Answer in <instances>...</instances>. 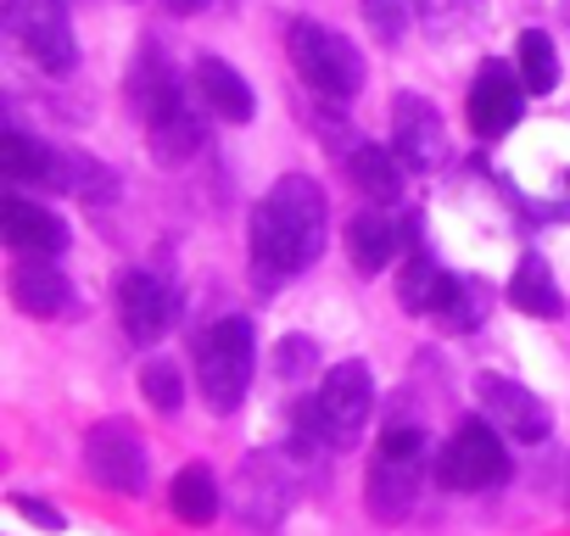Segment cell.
Returning <instances> with one entry per match:
<instances>
[{"mask_svg": "<svg viewBox=\"0 0 570 536\" xmlns=\"http://www.w3.org/2000/svg\"><path fill=\"white\" fill-rule=\"evenodd\" d=\"M292 497H297V475H292V464H285V453H268V447H263V453H252V458L240 464L235 508H240V519H246L252 530H279Z\"/></svg>", "mask_w": 570, "mask_h": 536, "instance_id": "8", "label": "cell"}, {"mask_svg": "<svg viewBox=\"0 0 570 536\" xmlns=\"http://www.w3.org/2000/svg\"><path fill=\"white\" fill-rule=\"evenodd\" d=\"M364 23L381 46H403V34L414 23V0H364Z\"/></svg>", "mask_w": 570, "mask_h": 536, "instance_id": "30", "label": "cell"}, {"mask_svg": "<svg viewBox=\"0 0 570 536\" xmlns=\"http://www.w3.org/2000/svg\"><path fill=\"white\" fill-rule=\"evenodd\" d=\"M475 403H481V419H492L509 441H542L553 430L548 403L509 375H475Z\"/></svg>", "mask_w": 570, "mask_h": 536, "instance_id": "11", "label": "cell"}, {"mask_svg": "<svg viewBox=\"0 0 570 536\" xmlns=\"http://www.w3.org/2000/svg\"><path fill=\"white\" fill-rule=\"evenodd\" d=\"M12 508H18L29 525H40V530H62V525H68V519H62V508H51V503H40V497H23V492L12 497Z\"/></svg>", "mask_w": 570, "mask_h": 536, "instance_id": "32", "label": "cell"}, {"mask_svg": "<svg viewBox=\"0 0 570 536\" xmlns=\"http://www.w3.org/2000/svg\"><path fill=\"white\" fill-rule=\"evenodd\" d=\"M62 190H73L79 201H112L118 196V179L107 162L85 157V151H62Z\"/></svg>", "mask_w": 570, "mask_h": 536, "instance_id": "27", "label": "cell"}, {"mask_svg": "<svg viewBox=\"0 0 570 536\" xmlns=\"http://www.w3.org/2000/svg\"><path fill=\"white\" fill-rule=\"evenodd\" d=\"M414 12H420L425 34L448 40V34H464L481 18V0H414Z\"/></svg>", "mask_w": 570, "mask_h": 536, "instance_id": "28", "label": "cell"}, {"mask_svg": "<svg viewBox=\"0 0 570 536\" xmlns=\"http://www.w3.org/2000/svg\"><path fill=\"white\" fill-rule=\"evenodd\" d=\"M179 101H190L185 85H179V73L168 68V57L157 51V40H146L140 57H135V68H129V107L140 112V123H157Z\"/></svg>", "mask_w": 570, "mask_h": 536, "instance_id": "16", "label": "cell"}, {"mask_svg": "<svg viewBox=\"0 0 570 536\" xmlns=\"http://www.w3.org/2000/svg\"><path fill=\"white\" fill-rule=\"evenodd\" d=\"M218 503H224V492H218V480H213L207 464H185L174 475V486H168V508L185 525H213L218 519Z\"/></svg>", "mask_w": 570, "mask_h": 536, "instance_id": "23", "label": "cell"}, {"mask_svg": "<svg viewBox=\"0 0 570 536\" xmlns=\"http://www.w3.org/2000/svg\"><path fill=\"white\" fill-rule=\"evenodd\" d=\"M0 29L7 40L46 73H73L79 46H73V23L62 0H7L0 7Z\"/></svg>", "mask_w": 570, "mask_h": 536, "instance_id": "6", "label": "cell"}, {"mask_svg": "<svg viewBox=\"0 0 570 536\" xmlns=\"http://www.w3.org/2000/svg\"><path fill=\"white\" fill-rule=\"evenodd\" d=\"M196 90H202L207 112H218L224 123H252V112H257L252 85H246L240 68H229L224 57H202V62H196Z\"/></svg>", "mask_w": 570, "mask_h": 536, "instance_id": "17", "label": "cell"}, {"mask_svg": "<svg viewBox=\"0 0 570 536\" xmlns=\"http://www.w3.org/2000/svg\"><path fill=\"white\" fill-rule=\"evenodd\" d=\"M85 469H90L107 492L140 497L146 480H151L146 436H140L129 419H101V425H90V436H85Z\"/></svg>", "mask_w": 570, "mask_h": 536, "instance_id": "7", "label": "cell"}, {"mask_svg": "<svg viewBox=\"0 0 570 536\" xmlns=\"http://www.w3.org/2000/svg\"><path fill=\"white\" fill-rule=\"evenodd\" d=\"M509 475H514V458L492 419H464L448 436V447L436 453V480H442V492H459V497L498 492Z\"/></svg>", "mask_w": 570, "mask_h": 536, "instance_id": "5", "label": "cell"}, {"mask_svg": "<svg viewBox=\"0 0 570 536\" xmlns=\"http://www.w3.org/2000/svg\"><path fill=\"white\" fill-rule=\"evenodd\" d=\"M0 235H7V246L23 251V257H57L68 246V224L51 207H40V201H29L18 190L0 201Z\"/></svg>", "mask_w": 570, "mask_h": 536, "instance_id": "14", "label": "cell"}, {"mask_svg": "<svg viewBox=\"0 0 570 536\" xmlns=\"http://www.w3.org/2000/svg\"><path fill=\"white\" fill-rule=\"evenodd\" d=\"M347 173H353V185H358V190H364L375 207H392V201H403V173H397L392 151H381V146L358 140V146L347 151Z\"/></svg>", "mask_w": 570, "mask_h": 536, "instance_id": "22", "label": "cell"}, {"mask_svg": "<svg viewBox=\"0 0 570 536\" xmlns=\"http://www.w3.org/2000/svg\"><path fill=\"white\" fill-rule=\"evenodd\" d=\"M397 246H403V235H397V224H392L381 207L353 212V224H347V257H353V268H358L364 280L381 275V268H392Z\"/></svg>", "mask_w": 570, "mask_h": 536, "instance_id": "18", "label": "cell"}, {"mask_svg": "<svg viewBox=\"0 0 570 536\" xmlns=\"http://www.w3.org/2000/svg\"><path fill=\"white\" fill-rule=\"evenodd\" d=\"M525 79L509 68V62H481V73H475V85H470V101H464V112H470V129L481 135V140H498V135H509L514 123H520V112H525Z\"/></svg>", "mask_w": 570, "mask_h": 536, "instance_id": "12", "label": "cell"}, {"mask_svg": "<svg viewBox=\"0 0 570 536\" xmlns=\"http://www.w3.org/2000/svg\"><path fill=\"white\" fill-rule=\"evenodd\" d=\"M559 18H564V23H570V0H559Z\"/></svg>", "mask_w": 570, "mask_h": 536, "instance_id": "34", "label": "cell"}, {"mask_svg": "<svg viewBox=\"0 0 570 536\" xmlns=\"http://www.w3.org/2000/svg\"><path fill=\"white\" fill-rule=\"evenodd\" d=\"M331 235V201L320 190V179L308 173H285L257 207H252V268L257 286H285L292 275L325 251Z\"/></svg>", "mask_w": 570, "mask_h": 536, "instance_id": "1", "label": "cell"}, {"mask_svg": "<svg viewBox=\"0 0 570 536\" xmlns=\"http://www.w3.org/2000/svg\"><path fill=\"white\" fill-rule=\"evenodd\" d=\"M252 364H257L252 319L229 314V319L207 325V336L196 341V380H202V397H207L213 414H235V408L246 403Z\"/></svg>", "mask_w": 570, "mask_h": 536, "instance_id": "4", "label": "cell"}, {"mask_svg": "<svg viewBox=\"0 0 570 536\" xmlns=\"http://www.w3.org/2000/svg\"><path fill=\"white\" fill-rule=\"evenodd\" d=\"M140 391H146V403H151L157 414H179V408H185V380H179V364L151 358V364L140 369Z\"/></svg>", "mask_w": 570, "mask_h": 536, "instance_id": "29", "label": "cell"}, {"mask_svg": "<svg viewBox=\"0 0 570 536\" xmlns=\"http://www.w3.org/2000/svg\"><path fill=\"white\" fill-rule=\"evenodd\" d=\"M118 319H124V336L135 347H151V341H163L174 330L179 291L163 275H151V268H129V275L118 280Z\"/></svg>", "mask_w": 570, "mask_h": 536, "instance_id": "10", "label": "cell"}, {"mask_svg": "<svg viewBox=\"0 0 570 536\" xmlns=\"http://www.w3.org/2000/svg\"><path fill=\"white\" fill-rule=\"evenodd\" d=\"M314 364H320V347H314L308 336H285V341L274 347V375H279V380H303Z\"/></svg>", "mask_w": 570, "mask_h": 536, "instance_id": "31", "label": "cell"}, {"mask_svg": "<svg viewBox=\"0 0 570 536\" xmlns=\"http://www.w3.org/2000/svg\"><path fill=\"white\" fill-rule=\"evenodd\" d=\"M285 51H292V68L297 79L320 96V101H353L364 90V57L347 34L314 23V18H297L292 29H285Z\"/></svg>", "mask_w": 570, "mask_h": 536, "instance_id": "3", "label": "cell"}, {"mask_svg": "<svg viewBox=\"0 0 570 536\" xmlns=\"http://www.w3.org/2000/svg\"><path fill=\"white\" fill-rule=\"evenodd\" d=\"M425 430L420 425H392L370 458V475H364V503L381 525H403L420 503V486H425Z\"/></svg>", "mask_w": 570, "mask_h": 536, "instance_id": "2", "label": "cell"}, {"mask_svg": "<svg viewBox=\"0 0 570 536\" xmlns=\"http://www.w3.org/2000/svg\"><path fill=\"white\" fill-rule=\"evenodd\" d=\"M392 151H397L403 168H414V173H431V168H442V157H448L442 112H436L425 96H414V90H403V96L392 101Z\"/></svg>", "mask_w": 570, "mask_h": 536, "instance_id": "13", "label": "cell"}, {"mask_svg": "<svg viewBox=\"0 0 570 536\" xmlns=\"http://www.w3.org/2000/svg\"><path fill=\"white\" fill-rule=\"evenodd\" d=\"M0 173L12 185H62V151L40 146L23 129H7L0 135Z\"/></svg>", "mask_w": 570, "mask_h": 536, "instance_id": "19", "label": "cell"}, {"mask_svg": "<svg viewBox=\"0 0 570 536\" xmlns=\"http://www.w3.org/2000/svg\"><path fill=\"white\" fill-rule=\"evenodd\" d=\"M12 302L29 319H62L73 308V286L51 257H18L12 268Z\"/></svg>", "mask_w": 570, "mask_h": 536, "instance_id": "15", "label": "cell"}, {"mask_svg": "<svg viewBox=\"0 0 570 536\" xmlns=\"http://www.w3.org/2000/svg\"><path fill=\"white\" fill-rule=\"evenodd\" d=\"M314 403H320V419L331 430V447L336 453L353 447L358 430L375 414V375H370V364H336V369H325V386H320Z\"/></svg>", "mask_w": 570, "mask_h": 536, "instance_id": "9", "label": "cell"}, {"mask_svg": "<svg viewBox=\"0 0 570 536\" xmlns=\"http://www.w3.org/2000/svg\"><path fill=\"white\" fill-rule=\"evenodd\" d=\"M202 135H207V123H202L196 101H179L174 112H163L157 123H146L151 157H157L163 168H179V162H190V157L202 151Z\"/></svg>", "mask_w": 570, "mask_h": 536, "instance_id": "20", "label": "cell"}, {"mask_svg": "<svg viewBox=\"0 0 570 536\" xmlns=\"http://www.w3.org/2000/svg\"><path fill=\"white\" fill-rule=\"evenodd\" d=\"M520 79H525V90L531 96H553L559 90V51H553V40L542 34V29H520Z\"/></svg>", "mask_w": 570, "mask_h": 536, "instance_id": "26", "label": "cell"}, {"mask_svg": "<svg viewBox=\"0 0 570 536\" xmlns=\"http://www.w3.org/2000/svg\"><path fill=\"white\" fill-rule=\"evenodd\" d=\"M163 7H168V12H179V18H196V12L207 7V0H163Z\"/></svg>", "mask_w": 570, "mask_h": 536, "instance_id": "33", "label": "cell"}, {"mask_svg": "<svg viewBox=\"0 0 570 536\" xmlns=\"http://www.w3.org/2000/svg\"><path fill=\"white\" fill-rule=\"evenodd\" d=\"M448 280H453L448 268H442L425 246H414L409 262H403V280H397V302H403L409 314H431V319H436V302H442Z\"/></svg>", "mask_w": 570, "mask_h": 536, "instance_id": "24", "label": "cell"}, {"mask_svg": "<svg viewBox=\"0 0 570 536\" xmlns=\"http://www.w3.org/2000/svg\"><path fill=\"white\" fill-rule=\"evenodd\" d=\"M492 314V291L481 286V280H448V291H442V302H436V319H442V330H453V336H470L481 319Z\"/></svg>", "mask_w": 570, "mask_h": 536, "instance_id": "25", "label": "cell"}, {"mask_svg": "<svg viewBox=\"0 0 570 536\" xmlns=\"http://www.w3.org/2000/svg\"><path fill=\"white\" fill-rule=\"evenodd\" d=\"M509 302H514L520 314H531V319H564V297H559V286H553V268H548L537 251L520 257L514 280H509Z\"/></svg>", "mask_w": 570, "mask_h": 536, "instance_id": "21", "label": "cell"}]
</instances>
